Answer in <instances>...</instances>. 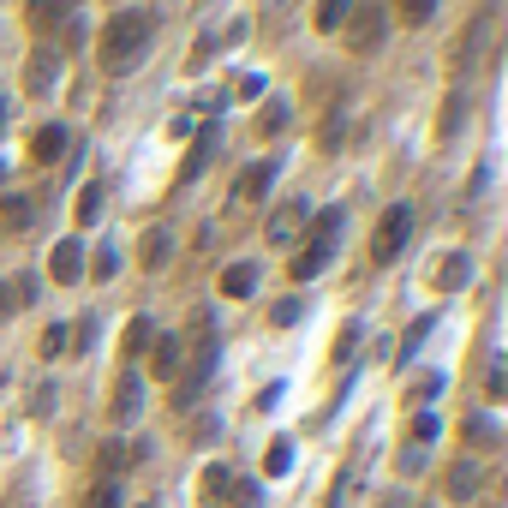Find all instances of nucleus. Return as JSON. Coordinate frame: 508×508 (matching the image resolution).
<instances>
[{
  "mask_svg": "<svg viewBox=\"0 0 508 508\" xmlns=\"http://www.w3.org/2000/svg\"><path fill=\"white\" fill-rule=\"evenodd\" d=\"M150 30H156V19L144 6L114 12V19L102 24V72H132L137 60H144V48H150Z\"/></svg>",
  "mask_w": 508,
  "mask_h": 508,
  "instance_id": "nucleus-1",
  "label": "nucleus"
},
{
  "mask_svg": "<svg viewBox=\"0 0 508 508\" xmlns=\"http://www.w3.org/2000/svg\"><path fill=\"white\" fill-rule=\"evenodd\" d=\"M215 353H221V341L210 335V312H197V353L174 377V407H197V395L210 389V377H215Z\"/></svg>",
  "mask_w": 508,
  "mask_h": 508,
  "instance_id": "nucleus-2",
  "label": "nucleus"
},
{
  "mask_svg": "<svg viewBox=\"0 0 508 508\" xmlns=\"http://www.w3.org/2000/svg\"><path fill=\"white\" fill-rule=\"evenodd\" d=\"M341 221H347V215L335 210V204H329V210H323V215L312 221V246H305V252L294 257V281H312V275H323V270H329V257H335V234H341Z\"/></svg>",
  "mask_w": 508,
  "mask_h": 508,
  "instance_id": "nucleus-3",
  "label": "nucleus"
},
{
  "mask_svg": "<svg viewBox=\"0 0 508 508\" xmlns=\"http://www.w3.org/2000/svg\"><path fill=\"white\" fill-rule=\"evenodd\" d=\"M407 234H412V204H389L383 221H377V234H371V257L377 263H395L401 246H407Z\"/></svg>",
  "mask_w": 508,
  "mask_h": 508,
  "instance_id": "nucleus-4",
  "label": "nucleus"
},
{
  "mask_svg": "<svg viewBox=\"0 0 508 508\" xmlns=\"http://www.w3.org/2000/svg\"><path fill=\"white\" fill-rule=\"evenodd\" d=\"M54 79H60V54H54V48H30L24 90H30V96H48V90H54Z\"/></svg>",
  "mask_w": 508,
  "mask_h": 508,
  "instance_id": "nucleus-5",
  "label": "nucleus"
},
{
  "mask_svg": "<svg viewBox=\"0 0 508 508\" xmlns=\"http://www.w3.org/2000/svg\"><path fill=\"white\" fill-rule=\"evenodd\" d=\"M221 150V126L215 120H204V132H197V144H192V156H186V168H179V186H192L204 168H210V156Z\"/></svg>",
  "mask_w": 508,
  "mask_h": 508,
  "instance_id": "nucleus-6",
  "label": "nucleus"
},
{
  "mask_svg": "<svg viewBox=\"0 0 508 508\" xmlns=\"http://www.w3.org/2000/svg\"><path fill=\"white\" fill-rule=\"evenodd\" d=\"M48 275H54L60 287H72V281L84 275V239H79V234L54 246V257H48Z\"/></svg>",
  "mask_w": 508,
  "mask_h": 508,
  "instance_id": "nucleus-7",
  "label": "nucleus"
},
{
  "mask_svg": "<svg viewBox=\"0 0 508 508\" xmlns=\"http://www.w3.org/2000/svg\"><path fill=\"white\" fill-rule=\"evenodd\" d=\"M137 412H144V377H137V371H120V389H114V419H120V425H132Z\"/></svg>",
  "mask_w": 508,
  "mask_h": 508,
  "instance_id": "nucleus-8",
  "label": "nucleus"
},
{
  "mask_svg": "<svg viewBox=\"0 0 508 508\" xmlns=\"http://www.w3.org/2000/svg\"><path fill=\"white\" fill-rule=\"evenodd\" d=\"M383 30H389V19H383V6H365L359 19H353V48H383Z\"/></svg>",
  "mask_w": 508,
  "mask_h": 508,
  "instance_id": "nucleus-9",
  "label": "nucleus"
},
{
  "mask_svg": "<svg viewBox=\"0 0 508 508\" xmlns=\"http://www.w3.org/2000/svg\"><path fill=\"white\" fill-rule=\"evenodd\" d=\"M305 215H312V204H281V210L270 215V246H294V234H299Z\"/></svg>",
  "mask_w": 508,
  "mask_h": 508,
  "instance_id": "nucleus-10",
  "label": "nucleus"
},
{
  "mask_svg": "<svg viewBox=\"0 0 508 508\" xmlns=\"http://www.w3.org/2000/svg\"><path fill=\"white\" fill-rule=\"evenodd\" d=\"M252 287H257V263H228L221 270V294L228 299H252Z\"/></svg>",
  "mask_w": 508,
  "mask_h": 508,
  "instance_id": "nucleus-11",
  "label": "nucleus"
},
{
  "mask_svg": "<svg viewBox=\"0 0 508 508\" xmlns=\"http://www.w3.org/2000/svg\"><path fill=\"white\" fill-rule=\"evenodd\" d=\"M66 144H72L66 126H42L37 144H30V156H37V162H60V156H66Z\"/></svg>",
  "mask_w": 508,
  "mask_h": 508,
  "instance_id": "nucleus-12",
  "label": "nucleus"
},
{
  "mask_svg": "<svg viewBox=\"0 0 508 508\" xmlns=\"http://www.w3.org/2000/svg\"><path fill=\"white\" fill-rule=\"evenodd\" d=\"M179 365H186V341H179V335H162V341H156V377L174 383Z\"/></svg>",
  "mask_w": 508,
  "mask_h": 508,
  "instance_id": "nucleus-13",
  "label": "nucleus"
},
{
  "mask_svg": "<svg viewBox=\"0 0 508 508\" xmlns=\"http://www.w3.org/2000/svg\"><path fill=\"white\" fill-rule=\"evenodd\" d=\"M270 186H275V162H252V168L239 174V186H234V192H239V197H263Z\"/></svg>",
  "mask_w": 508,
  "mask_h": 508,
  "instance_id": "nucleus-14",
  "label": "nucleus"
},
{
  "mask_svg": "<svg viewBox=\"0 0 508 508\" xmlns=\"http://www.w3.org/2000/svg\"><path fill=\"white\" fill-rule=\"evenodd\" d=\"M37 221V204L24 192H6V204H0V228H30Z\"/></svg>",
  "mask_w": 508,
  "mask_h": 508,
  "instance_id": "nucleus-15",
  "label": "nucleus"
},
{
  "mask_svg": "<svg viewBox=\"0 0 508 508\" xmlns=\"http://www.w3.org/2000/svg\"><path fill=\"white\" fill-rule=\"evenodd\" d=\"M467 275H472V263H467V257H461V252H449V257H443V263H437V287H443V294H454V287H461Z\"/></svg>",
  "mask_w": 508,
  "mask_h": 508,
  "instance_id": "nucleus-16",
  "label": "nucleus"
},
{
  "mask_svg": "<svg viewBox=\"0 0 508 508\" xmlns=\"http://www.w3.org/2000/svg\"><path fill=\"white\" fill-rule=\"evenodd\" d=\"M485 30H490V12H479V19H472V30H467V42L454 48V66H472V60H479V42H485Z\"/></svg>",
  "mask_w": 508,
  "mask_h": 508,
  "instance_id": "nucleus-17",
  "label": "nucleus"
},
{
  "mask_svg": "<svg viewBox=\"0 0 508 508\" xmlns=\"http://www.w3.org/2000/svg\"><path fill=\"white\" fill-rule=\"evenodd\" d=\"M353 19V0H317V30H341Z\"/></svg>",
  "mask_w": 508,
  "mask_h": 508,
  "instance_id": "nucleus-18",
  "label": "nucleus"
},
{
  "mask_svg": "<svg viewBox=\"0 0 508 508\" xmlns=\"http://www.w3.org/2000/svg\"><path fill=\"white\" fill-rule=\"evenodd\" d=\"M454 126H467V90H449V108H443L437 137H454Z\"/></svg>",
  "mask_w": 508,
  "mask_h": 508,
  "instance_id": "nucleus-19",
  "label": "nucleus"
},
{
  "mask_svg": "<svg viewBox=\"0 0 508 508\" xmlns=\"http://www.w3.org/2000/svg\"><path fill=\"white\" fill-rule=\"evenodd\" d=\"M472 490H479V467H472V461H461V467L449 472V496H461V503H467Z\"/></svg>",
  "mask_w": 508,
  "mask_h": 508,
  "instance_id": "nucleus-20",
  "label": "nucleus"
},
{
  "mask_svg": "<svg viewBox=\"0 0 508 508\" xmlns=\"http://www.w3.org/2000/svg\"><path fill=\"white\" fill-rule=\"evenodd\" d=\"M150 341H156V323H150V317H132V329H126V353H144Z\"/></svg>",
  "mask_w": 508,
  "mask_h": 508,
  "instance_id": "nucleus-21",
  "label": "nucleus"
},
{
  "mask_svg": "<svg viewBox=\"0 0 508 508\" xmlns=\"http://www.w3.org/2000/svg\"><path fill=\"white\" fill-rule=\"evenodd\" d=\"M168 263V234H144V270H162Z\"/></svg>",
  "mask_w": 508,
  "mask_h": 508,
  "instance_id": "nucleus-22",
  "label": "nucleus"
},
{
  "mask_svg": "<svg viewBox=\"0 0 508 508\" xmlns=\"http://www.w3.org/2000/svg\"><path fill=\"white\" fill-rule=\"evenodd\" d=\"M287 467H294V449H287V443H270V454H263V472H270V479H281Z\"/></svg>",
  "mask_w": 508,
  "mask_h": 508,
  "instance_id": "nucleus-23",
  "label": "nucleus"
},
{
  "mask_svg": "<svg viewBox=\"0 0 508 508\" xmlns=\"http://www.w3.org/2000/svg\"><path fill=\"white\" fill-rule=\"evenodd\" d=\"M102 215V186H84V197H79V228H90Z\"/></svg>",
  "mask_w": 508,
  "mask_h": 508,
  "instance_id": "nucleus-24",
  "label": "nucleus"
},
{
  "mask_svg": "<svg viewBox=\"0 0 508 508\" xmlns=\"http://www.w3.org/2000/svg\"><path fill=\"white\" fill-rule=\"evenodd\" d=\"M84 508H120V485H114V479H102V485L84 496Z\"/></svg>",
  "mask_w": 508,
  "mask_h": 508,
  "instance_id": "nucleus-25",
  "label": "nucleus"
},
{
  "mask_svg": "<svg viewBox=\"0 0 508 508\" xmlns=\"http://www.w3.org/2000/svg\"><path fill=\"white\" fill-rule=\"evenodd\" d=\"M430 323H437V317H419V323H412V329H407V341H401V365H407L412 353H419V341H425V335H430Z\"/></svg>",
  "mask_w": 508,
  "mask_h": 508,
  "instance_id": "nucleus-26",
  "label": "nucleus"
},
{
  "mask_svg": "<svg viewBox=\"0 0 508 508\" xmlns=\"http://www.w3.org/2000/svg\"><path fill=\"white\" fill-rule=\"evenodd\" d=\"M19 305H24V287H19V281H0V323L19 312Z\"/></svg>",
  "mask_w": 508,
  "mask_h": 508,
  "instance_id": "nucleus-27",
  "label": "nucleus"
},
{
  "mask_svg": "<svg viewBox=\"0 0 508 508\" xmlns=\"http://www.w3.org/2000/svg\"><path fill=\"white\" fill-rule=\"evenodd\" d=\"M430 12H437V0H401V19L407 24H430Z\"/></svg>",
  "mask_w": 508,
  "mask_h": 508,
  "instance_id": "nucleus-28",
  "label": "nucleus"
},
{
  "mask_svg": "<svg viewBox=\"0 0 508 508\" xmlns=\"http://www.w3.org/2000/svg\"><path fill=\"white\" fill-rule=\"evenodd\" d=\"M30 24H37V30L60 24V6H54V0H30Z\"/></svg>",
  "mask_w": 508,
  "mask_h": 508,
  "instance_id": "nucleus-29",
  "label": "nucleus"
},
{
  "mask_svg": "<svg viewBox=\"0 0 508 508\" xmlns=\"http://www.w3.org/2000/svg\"><path fill=\"white\" fill-rule=\"evenodd\" d=\"M72 347V329H66V323H54V329L42 335V353H48V359H54V353H66Z\"/></svg>",
  "mask_w": 508,
  "mask_h": 508,
  "instance_id": "nucleus-30",
  "label": "nucleus"
},
{
  "mask_svg": "<svg viewBox=\"0 0 508 508\" xmlns=\"http://www.w3.org/2000/svg\"><path fill=\"white\" fill-rule=\"evenodd\" d=\"M257 126H263V132H281V126H287V102H270V108L257 114Z\"/></svg>",
  "mask_w": 508,
  "mask_h": 508,
  "instance_id": "nucleus-31",
  "label": "nucleus"
},
{
  "mask_svg": "<svg viewBox=\"0 0 508 508\" xmlns=\"http://www.w3.org/2000/svg\"><path fill=\"white\" fill-rule=\"evenodd\" d=\"M412 443H419V449H425V443H437V419H430V412H419V419H412Z\"/></svg>",
  "mask_w": 508,
  "mask_h": 508,
  "instance_id": "nucleus-32",
  "label": "nucleus"
},
{
  "mask_svg": "<svg viewBox=\"0 0 508 508\" xmlns=\"http://www.w3.org/2000/svg\"><path fill=\"white\" fill-rule=\"evenodd\" d=\"M120 467H132V454L120 449V443H108V449H102V472H120Z\"/></svg>",
  "mask_w": 508,
  "mask_h": 508,
  "instance_id": "nucleus-33",
  "label": "nucleus"
},
{
  "mask_svg": "<svg viewBox=\"0 0 508 508\" xmlns=\"http://www.w3.org/2000/svg\"><path fill=\"white\" fill-rule=\"evenodd\" d=\"M467 437H472V443H496V425H490V419H472Z\"/></svg>",
  "mask_w": 508,
  "mask_h": 508,
  "instance_id": "nucleus-34",
  "label": "nucleus"
},
{
  "mask_svg": "<svg viewBox=\"0 0 508 508\" xmlns=\"http://www.w3.org/2000/svg\"><path fill=\"white\" fill-rule=\"evenodd\" d=\"M263 496H257V485H234V508H257Z\"/></svg>",
  "mask_w": 508,
  "mask_h": 508,
  "instance_id": "nucleus-35",
  "label": "nucleus"
},
{
  "mask_svg": "<svg viewBox=\"0 0 508 508\" xmlns=\"http://www.w3.org/2000/svg\"><path fill=\"white\" fill-rule=\"evenodd\" d=\"M485 389H490V395H503V389H508V371H503V359H496V365H490V377H485Z\"/></svg>",
  "mask_w": 508,
  "mask_h": 508,
  "instance_id": "nucleus-36",
  "label": "nucleus"
},
{
  "mask_svg": "<svg viewBox=\"0 0 508 508\" xmlns=\"http://www.w3.org/2000/svg\"><path fill=\"white\" fill-rule=\"evenodd\" d=\"M353 341H359V323H347V329H341V341H335V359H347Z\"/></svg>",
  "mask_w": 508,
  "mask_h": 508,
  "instance_id": "nucleus-37",
  "label": "nucleus"
},
{
  "mask_svg": "<svg viewBox=\"0 0 508 508\" xmlns=\"http://www.w3.org/2000/svg\"><path fill=\"white\" fill-rule=\"evenodd\" d=\"M90 270H96V275H102V281H108V275H114V270H120V257H114V252H96V263H90Z\"/></svg>",
  "mask_w": 508,
  "mask_h": 508,
  "instance_id": "nucleus-38",
  "label": "nucleus"
},
{
  "mask_svg": "<svg viewBox=\"0 0 508 508\" xmlns=\"http://www.w3.org/2000/svg\"><path fill=\"white\" fill-rule=\"evenodd\" d=\"M437 389H443V377H437V371L419 377V401H437Z\"/></svg>",
  "mask_w": 508,
  "mask_h": 508,
  "instance_id": "nucleus-39",
  "label": "nucleus"
},
{
  "mask_svg": "<svg viewBox=\"0 0 508 508\" xmlns=\"http://www.w3.org/2000/svg\"><path fill=\"white\" fill-rule=\"evenodd\" d=\"M90 341H96V317H84L79 323V353H90Z\"/></svg>",
  "mask_w": 508,
  "mask_h": 508,
  "instance_id": "nucleus-40",
  "label": "nucleus"
},
{
  "mask_svg": "<svg viewBox=\"0 0 508 508\" xmlns=\"http://www.w3.org/2000/svg\"><path fill=\"white\" fill-rule=\"evenodd\" d=\"M0 126H6V102H0Z\"/></svg>",
  "mask_w": 508,
  "mask_h": 508,
  "instance_id": "nucleus-41",
  "label": "nucleus"
},
{
  "mask_svg": "<svg viewBox=\"0 0 508 508\" xmlns=\"http://www.w3.org/2000/svg\"><path fill=\"white\" fill-rule=\"evenodd\" d=\"M270 6H287V0H270Z\"/></svg>",
  "mask_w": 508,
  "mask_h": 508,
  "instance_id": "nucleus-42",
  "label": "nucleus"
},
{
  "mask_svg": "<svg viewBox=\"0 0 508 508\" xmlns=\"http://www.w3.org/2000/svg\"><path fill=\"white\" fill-rule=\"evenodd\" d=\"M144 508H150V503H144Z\"/></svg>",
  "mask_w": 508,
  "mask_h": 508,
  "instance_id": "nucleus-43",
  "label": "nucleus"
}]
</instances>
